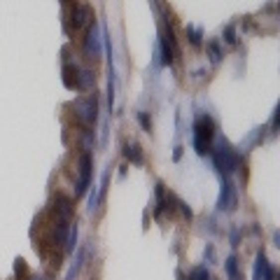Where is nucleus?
Returning <instances> with one entry per match:
<instances>
[{"mask_svg": "<svg viewBox=\"0 0 280 280\" xmlns=\"http://www.w3.org/2000/svg\"><path fill=\"white\" fill-rule=\"evenodd\" d=\"M138 121L143 124V129L150 133L152 131V121H150V117H147V112H138Z\"/></svg>", "mask_w": 280, "mask_h": 280, "instance_id": "19", "label": "nucleus"}, {"mask_svg": "<svg viewBox=\"0 0 280 280\" xmlns=\"http://www.w3.org/2000/svg\"><path fill=\"white\" fill-rule=\"evenodd\" d=\"M187 38H189V42H191V45H194V47H198V45H201V33H198L196 28H191V26H189V28H187Z\"/></svg>", "mask_w": 280, "mask_h": 280, "instance_id": "17", "label": "nucleus"}, {"mask_svg": "<svg viewBox=\"0 0 280 280\" xmlns=\"http://www.w3.org/2000/svg\"><path fill=\"white\" fill-rule=\"evenodd\" d=\"M91 19H93V12H91L89 5H75L73 7V26L75 28H84Z\"/></svg>", "mask_w": 280, "mask_h": 280, "instance_id": "7", "label": "nucleus"}, {"mask_svg": "<svg viewBox=\"0 0 280 280\" xmlns=\"http://www.w3.org/2000/svg\"><path fill=\"white\" fill-rule=\"evenodd\" d=\"M54 210L59 215V220H70L73 217V201L68 196L59 194V196L54 198Z\"/></svg>", "mask_w": 280, "mask_h": 280, "instance_id": "9", "label": "nucleus"}, {"mask_svg": "<svg viewBox=\"0 0 280 280\" xmlns=\"http://www.w3.org/2000/svg\"><path fill=\"white\" fill-rule=\"evenodd\" d=\"M124 154H126V157L131 159V164H138V166L143 164V150H140L136 143H126V147H124Z\"/></svg>", "mask_w": 280, "mask_h": 280, "instance_id": "11", "label": "nucleus"}, {"mask_svg": "<svg viewBox=\"0 0 280 280\" xmlns=\"http://www.w3.org/2000/svg\"><path fill=\"white\" fill-rule=\"evenodd\" d=\"M77 75H80V70L75 66H66L63 68V84L68 89H77Z\"/></svg>", "mask_w": 280, "mask_h": 280, "instance_id": "10", "label": "nucleus"}, {"mask_svg": "<svg viewBox=\"0 0 280 280\" xmlns=\"http://www.w3.org/2000/svg\"><path fill=\"white\" fill-rule=\"evenodd\" d=\"M212 152V161L220 173H234L238 168V154H236L231 147H229L227 140H220L217 150H210Z\"/></svg>", "mask_w": 280, "mask_h": 280, "instance_id": "2", "label": "nucleus"}, {"mask_svg": "<svg viewBox=\"0 0 280 280\" xmlns=\"http://www.w3.org/2000/svg\"><path fill=\"white\" fill-rule=\"evenodd\" d=\"M91 84H93V75H91L89 70H82L77 75V89H89Z\"/></svg>", "mask_w": 280, "mask_h": 280, "instance_id": "12", "label": "nucleus"}, {"mask_svg": "<svg viewBox=\"0 0 280 280\" xmlns=\"http://www.w3.org/2000/svg\"><path fill=\"white\" fill-rule=\"evenodd\" d=\"M87 52H89L91 59H98V56H100V38H98V28H96V21L91 23L89 33H87Z\"/></svg>", "mask_w": 280, "mask_h": 280, "instance_id": "8", "label": "nucleus"}, {"mask_svg": "<svg viewBox=\"0 0 280 280\" xmlns=\"http://www.w3.org/2000/svg\"><path fill=\"white\" fill-rule=\"evenodd\" d=\"M227 273H229V278L231 280H241V276H238V262H236L234 255L227 259Z\"/></svg>", "mask_w": 280, "mask_h": 280, "instance_id": "13", "label": "nucleus"}, {"mask_svg": "<svg viewBox=\"0 0 280 280\" xmlns=\"http://www.w3.org/2000/svg\"><path fill=\"white\" fill-rule=\"evenodd\" d=\"M255 280H276V271L273 266L269 264L264 252L257 255V262H255Z\"/></svg>", "mask_w": 280, "mask_h": 280, "instance_id": "6", "label": "nucleus"}, {"mask_svg": "<svg viewBox=\"0 0 280 280\" xmlns=\"http://www.w3.org/2000/svg\"><path fill=\"white\" fill-rule=\"evenodd\" d=\"M77 117L84 121V124H96V117H98V98L96 93L93 96H87V98L77 100L75 103Z\"/></svg>", "mask_w": 280, "mask_h": 280, "instance_id": "3", "label": "nucleus"}, {"mask_svg": "<svg viewBox=\"0 0 280 280\" xmlns=\"http://www.w3.org/2000/svg\"><path fill=\"white\" fill-rule=\"evenodd\" d=\"M224 40H227L229 45H236V42H238V38H236V30H234V26H227V28H224Z\"/></svg>", "mask_w": 280, "mask_h": 280, "instance_id": "18", "label": "nucleus"}, {"mask_svg": "<svg viewBox=\"0 0 280 280\" xmlns=\"http://www.w3.org/2000/svg\"><path fill=\"white\" fill-rule=\"evenodd\" d=\"M208 52H210V61H212V63H220L222 52H220V45H217V42H210V45H208Z\"/></svg>", "mask_w": 280, "mask_h": 280, "instance_id": "15", "label": "nucleus"}, {"mask_svg": "<svg viewBox=\"0 0 280 280\" xmlns=\"http://www.w3.org/2000/svg\"><path fill=\"white\" fill-rule=\"evenodd\" d=\"M75 243H77V227H73L68 231V238H66V250L73 252L75 250Z\"/></svg>", "mask_w": 280, "mask_h": 280, "instance_id": "14", "label": "nucleus"}, {"mask_svg": "<svg viewBox=\"0 0 280 280\" xmlns=\"http://www.w3.org/2000/svg\"><path fill=\"white\" fill-rule=\"evenodd\" d=\"M189 280H210V276H208V271H205L203 266H198V269H194V271H191Z\"/></svg>", "mask_w": 280, "mask_h": 280, "instance_id": "16", "label": "nucleus"}, {"mask_svg": "<svg viewBox=\"0 0 280 280\" xmlns=\"http://www.w3.org/2000/svg\"><path fill=\"white\" fill-rule=\"evenodd\" d=\"M28 280H42V278H28Z\"/></svg>", "mask_w": 280, "mask_h": 280, "instance_id": "20", "label": "nucleus"}, {"mask_svg": "<svg viewBox=\"0 0 280 280\" xmlns=\"http://www.w3.org/2000/svg\"><path fill=\"white\" fill-rule=\"evenodd\" d=\"M236 203H238V198H236V189L234 185H231V180H222V191H220V201H217V208L220 210H234Z\"/></svg>", "mask_w": 280, "mask_h": 280, "instance_id": "5", "label": "nucleus"}, {"mask_svg": "<svg viewBox=\"0 0 280 280\" xmlns=\"http://www.w3.org/2000/svg\"><path fill=\"white\" fill-rule=\"evenodd\" d=\"M89 182H91V154L84 152L82 157H80V178H77V189H75L77 196H84Z\"/></svg>", "mask_w": 280, "mask_h": 280, "instance_id": "4", "label": "nucleus"}, {"mask_svg": "<svg viewBox=\"0 0 280 280\" xmlns=\"http://www.w3.org/2000/svg\"><path fill=\"white\" fill-rule=\"evenodd\" d=\"M212 136H215V121H212L208 114L198 117L196 124H194V147H196V152L201 157H203V154H210Z\"/></svg>", "mask_w": 280, "mask_h": 280, "instance_id": "1", "label": "nucleus"}]
</instances>
